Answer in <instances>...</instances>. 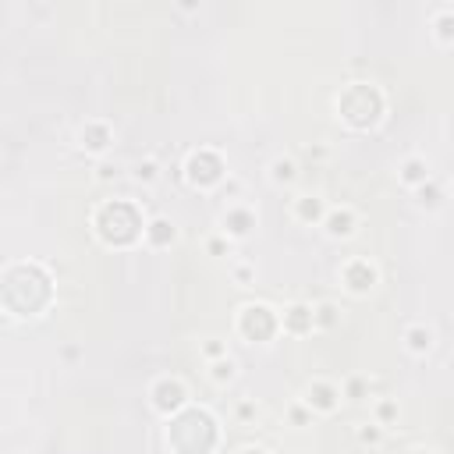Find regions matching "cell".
Here are the masks:
<instances>
[{
	"label": "cell",
	"instance_id": "cell-1",
	"mask_svg": "<svg viewBox=\"0 0 454 454\" xmlns=\"http://www.w3.org/2000/svg\"><path fill=\"white\" fill-rule=\"evenodd\" d=\"M348 224H352L348 213H334V217H330V231H334V234H348V231H352Z\"/></svg>",
	"mask_w": 454,
	"mask_h": 454
},
{
	"label": "cell",
	"instance_id": "cell-2",
	"mask_svg": "<svg viewBox=\"0 0 454 454\" xmlns=\"http://www.w3.org/2000/svg\"><path fill=\"white\" fill-rule=\"evenodd\" d=\"M412 348H415V352L429 348V330H426V334H422V330H412Z\"/></svg>",
	"mask_w": 454,
	"mask_h": 454
},
{
	"label": "cell",
	"instance_id": "cell-4",
	"mask_svg": "<svg viewBox=\"0 0 454 454\" xmlns=\"http://www.w3.org/2000/svg\"><path fill=\"white\" fill-rule=\"evenodd\" d=\"M274 171H277V177H284V181H287V177H291V171H295V167H291V163H287V160H284V163H277V167H274Z\"/></svg>",
	"mask_w": 454,
	"mask_h": 454
},
{
	"label": "cell",
	"instance_id": "cell-3",
	"mask_svg": "<svg viewBox=\"0 0 454 454\" xmlns=\"http://www.w3.org/2000/svg\"><path fill=\"white\" fill-rule=\"evenodd\" d=\"M404 177H408V181H419V177H422V163H419V160H412V163L404 167Z\"/></svg>",
	"mask_w": 454,
	"mask_h": 454
}]
</instances>
